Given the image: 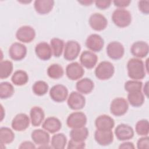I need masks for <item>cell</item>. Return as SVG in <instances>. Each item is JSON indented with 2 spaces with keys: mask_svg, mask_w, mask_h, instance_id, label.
Instances as JSON below:
<instances>
[{
  "mask_svg": "<svg viewBox=\"0 0 149 149\" xmlns=\"http://www.w3.org/2000/svg\"><path fill=\"white\" fill-rule=\"evenodd\" d=\"M148 44L143 41H137L134 42L130 48L132 54L137 58H143L146 57L148 55Z\"/></svg>",
  "mask_w": 149,
  "mask_h": 149,
  "instance_id": "18",
  "label": "cell"
},
{
  "mask_svg": "<svg viewBox=\"0 0 149 149\" xmlns=\"http://www.w3.org/2000/svg\"><path fill=\"white\" fill-rule=\"evenodd\" d=\"M62 127L60 120L54 116L47 118L42 123V127L50 133H55L58 132Z\"/></svg>",
  "mask_w": 149,
  "mask_h": 149,
  "instance_id": "23",
  "label": "cell"
},
{
  "mask_svg": "<svg viewBox=\"0 0 149 149\" xmlns=\"http://www.w3.org/2000/svg\"><path fill=\"white\" fill-rule=\"evenodd\" d=\"M143 83L139 80H128L124 85L125 90L128 93L141 91Z\"/></svg>",
  "mask_w": 149,
  "mask_h": 149,
  "instance_id": "38",
  "label": "cell"
},
{
  "mask_svg": "<svg viewBox=\"0 0 149 149\" xmlns=\"http://www.w3.org/2000/svg\"><path fill=\"white\" fill-rule=\"evenodd\" d=\"M93 81L89 78L85 77L79 80L76 84V90L81 94H87L90 93L94 89Z\"/></svg>",
  "mask_w": 149,
  "mask_h": 149,
  "instance_id": "26",
  "label": "cell"
},
{
  "mask_svg": "<svg viewBox=\"0 0 149 149\" xmlns=\"http://www.w3.org/2000/svg\"><path fill=\"white\" fill-rule=\"evenodd\" d=\"M98 61L97 55L90 51H84L80 56L81 65L87 69H92Z\"/></svg>",
  "mask_w": 149,
  "mask_h": 149,
  "instance_id": "19",
  "label": "cell"
},
{
  "mask_svg": "<svg viewBox=\"0 0 149 149\" xmlns=\"http://www.w3.org/2000/svg\"><path fill=\"white\" fill-rule=\"evenodd\" d=\"M107 54L112 59H120L125 54L124 47L118 41H112L107 47Z\"/></svg>",
  "mask_w": 149,
  "mask_h": 149,
  "instance_id": "10",
  "label": "cell"
},
{
  "mask_svg": "<svg viewBox=\"0 0 149 149\" xmlns=\"http://www.w3.org/2000/svg\"><path fill=\"white\" fill-rule=\"evenodd\" d=\"M86 147L84 141H76L72 139H70L68 144L67 148L68 149H81L84 148Z\"/></svg>",
  "mask_w": 149,
  "mask_h": 149,
  "instance_id": "40",
  "label": "cell"
},
{
  "mask_svg": "<svg viewBox=\"0 0 149 149\" xmlns=\"http://www.w3.org/2000/svg\"><path fill=\"white\" fill-rule=\"evenodd\" d=\"M49 88L48 84L42 80H38L36 81L32 87V90L34 94L38 96H42L45 95Z\"/></svg>",
  "mask_w": 149,
  "mask_h": 149,
  "instance_id": "36",
  "label": "cell"
},
{
  "mask_svg": "<svg viewBox=\"0 0 149 149\" xmlns=\"http://www.w3.org/2000/svg\"><path fill=\"white\" fill-rule=\"evenodd\" d=\"M15 90L13 85L8 81L1 82L0 84V98L7 99L14 94Z\"/></svg>",
  "mask_w": 149,
  "mask_h": 149,
  "instance_id": "34",
  "label": "cell"
},
{
  "mask_svg": "<svg viewBox=\"0 0 149 149\" xmlns=\"http://www.w3.org/2000/svg\"><path fill=\"white\" fill-rule=\"evenodd\" d=\"M95 126L97 130L101 131L112 130L115 126V122L113 118L107 115L98 116L95 120Z\"/></svg>",
  "mask_w": 149,
  "mask_h": 149,
  "instance_id": "15",
  "label": "cell"
},
{
  "mask_svg": "<svg viewBox=\"0 0 149 149\" xmlns=\"http://www.w3.org/2000/svg\"><path fill=\"white\" fill-rule=\"evenodd\" d=\"M128 109V102L123 97L114 98L110 104L111 113L116 116H120L125 115Z\"/></svg>",
  "mask_w": 149,
  "mask_h": 149,
  "instance_id": "4",
  "label": "cell"
},
{
  "mask_svg": "<svg viewBox=\"0 0 149 149\" xmlns=\"http://www.w3.org/2000/svg\"><path fill=\"white\" fill-rule=\"evenodd\" d=\"M104 45L103 38L97 34H90L86 40V46L93 52H100L102 49Z\"/></svg>",
  "mask_w": 149,
  "mask_h": 149,
  "instance_id": "17",
  "label": "cell"
},
{
  "mask_svg": "<svg viewBox=\"0 0 149 149\" xmlns=\"http://www.w3.org/2000/svg\"><path fill=\"white\" fill-rule=\"evenodd\" d=\"M115 72L113 64L109 61H102L95 69V75L97 78L101 80H108L112 77Z\"/></svg>",
  "mask_w": 149,
  "mask_h": 149,
  "instance_id": "3",
  "label": "cell"
},
{
  "mask_svg": "<svg viewBox=\"0 0 149 149\" xmlns=\"http://www.w3.org/2000/svg\"><path fill=\"white\" fill-rule=\"evenodd\" d=\"M68 90L64 85L56 84L51 87L49 90L51 98L57 102L65 101L68 98Z\"/></svg>",
  "mask_w": 149,
  "mask_h": 149,
  "instance_id": "8",
  "label": "cell"
},
{
  "mask_svg": "<svg viewBox=\"0 0 149 149\" xmlns=\"http://www.w3.org/2000/svg\"><path fill=\"white\" fill-rule=\"evenodd\" d=\"M19 148H36V146L31 141H24L20 144Z\"/></svg>",
  "mask_w": 149,
  "mask_h": 149,
  "instance_id": "44",
  "label": "cell"
},
{
  "mask_svg": "<svg viewBox=\"0 0 149 149\" xmlns=\"http://www.w3.org/2000/svg\"><path fill=\"white\" fill-rule=\"evenodd\" d=\"M81 49L80 45L78 42L70 40L66 42L63 53V58L67 61H73L77 58Z\"/></svg>",
  "mask_w": 149,
  "mask_h": 149,
  "instance_id": "6",
  "label": "cell"
},
{
  "mask_svg": "<svg viewBox=\"0 0 149 149\" xmlns=\"http://www.w3.org/2000/svg\"><path fill=\"white\" fill-rule=\"evenodd\" d=\"M54 5L53 0H36L34 2V7L36 11L41 15H45L49 13Z\"/></svg>",
  "mask_w": 149,
  "mask_h": 149,
  "instance_id": "24",
  "label": "cell"
},
{
  "mask_svg": "<svg viewBox=\"0 0 149 149\" xmlns=\"http://www.w3.org/2000/svg\"><path fill=\"white\" fill-rule=\"evenodd\" d=\"M127 101L132 106L139 107L144 102V96L141 91L130 92L127 94Z\"/></svg>",
  "mask_w": 149,
  "mask_h": 149,
  "instance_id": "28",
  "label": "cell"
},
{
  "mask_svg": "<svg viewBox=\"0 0 149 149\" xmlns=\"http://www.w3.org/2000/svg\"><path fill=\"white\" fill-rule=\"evenodd\" d=\"M67 143L66 136L62 133L52 136L51 138V147L55 149H63Z\"/></svg>",
  "mask_w": 149,
  "mask_h": 149,
  "instance_id": "30",
  "label": "cell"
},
{
  "mask_svg": "<svg viewBox=\"0 0 149 149\" xmlns=\"http://www.w3.org/2000/svg\"><path fill=\"white\" fill-rule=\"evenodd\" d=\"M12 82L16 86H23L29 81V76L26 72L23 70H17L14 72L11 77Z\"/></svg>",
  "mask_w": 149,
  "mask_h": 149,
  "instance_id": "29",
  "label": "cell"
},
{
  "mask_svg": "<svg viewBox=\"0 0 149 149\" xmlns=\"http://www.w3.org/2000/svg\"><path fill=\"white\" fill-rule=\"evenodd\" d=\"M27 54L26 47L20 42L13 43L9 49V55L14 61H21L24 59Z\"/></svg>",
  "mask_w": 149,
  "mask_h": 149,
  "instance_id": "12",
  "label": "cell"
},
{
  "mask_svg": "<svg viewBox=\"0 0 149 149\" xmlns=\"http://www.w3.org/2000/svg\"><path fill=\"white\" fill-rule=\"evenodd\" d=\"M112 20L116 26L123 28L131 23L132 15L129 10L123 8H118L113 12Z\"/></svg>",
  "mask_w": 149,
  "mask_h": 149,
  "instance_id": "2",
  "label": "cell"
},
{
  "mask_svg": "<svg viewBox=\"0 0 149 149\" xmlns=\"http://www.w3.org/2000/svg\"><path fill=\"white\" fill-rule=\"evenodd\" d=\"M31 137L36 144L41 146L48 145L50 140V136L47 131L40 129L33 130L31 134Z\"/></svg>",
  "mask_w": 149,
  "mask_h": 149,
  "instance_id": "22",
  "label": "cell"
},
{
  "mask_svg": "<svg viewBox=\"0 0 149 149\" xmlns=\"http://www.w3.org/2000/svg\"><path fill=\"white\" fill-rule=\"evenodd\" d=\"M84 73L83 66L77 62L68 64L66 68V74L72 80H76L80 79Z\"/></svg>",
  "mask_w": 149,
  "mask_h": 149,
  "instance_id": "11",
  "label": "cell"
},
{
  "mask_svg": "<svg viewBox=\"0 0 149 149\" xmlns=\"http://www.w3.org/2000/svg\"><path fill=\"white\" fill-rule=\"evenodd\" d=\"M115 134L119 140L126 141L133 138L134 136V130L130 126L121 123L118 125L115 128Z\"/></svg>",
  "mask_w": 149,
  "mask_h": 149,
  "instance_id": "16",
  "label": "cell"
},
{
  "mask_svg": "<svg viewBox=\"0 0 149 149\" xmlns=\"http://www.w3.org/2000/svg\"><path fill=\"white\" fill-rule=\"evenodd\" d=\"M36 55L42 61L49 60L52 55L51 46L46 42H41L37 44L35 47Z\"/></svg>",
  "mask_w": 149,
  "mask_h": 149,
  "instance_id": "20",
  "label": "cell"
},
{
  "mask_svg": "<svg viewBox=\"0 0 149 149\" xmlns=\"http://www.w3.org/2000/svg\"><path fill=\"white\" fill-rule=\"evenodd\" d=\"M111 1H95V4L97 8L100 9H105L109 7Z\"/></svg>",
  "mask_w": 149,
  "mask_h": 149,
  "instance_id": "42",
  "label": "cell"
},
{
  "mask_svg": "<svg viewBox=\"0 0 149 149\" xmlns=\"http://www.w3.org/2000/svg\"><path fill=\"white\" fill-rule=\"evenodd\" d=\"M90 27L95 31H102L104 30L108 24L106 17L100 13L92 14L88 20Z\"/></svg>",
  "mask_w": 149,
  "mask_h": 149,
  "instance_id": "13",
  "label": "cell"
},
{
  "mask_svg": "<svg viewBox=\"0 0 149 149\" xmlns=\"http://www.w3.org/2000/svg\"><path fill=\"white\" fill-rule=\"evenodd\" d=\"M94 139L95 141L100 146H108L113 142V133L112 130L101 131L96 130L94 133Z\"/></svg>",
  "mask_w": 149,
  "mask_h": 149,
  "instance_id": "21",
  "label": "cell"
},
{
  "mask_svg": "<svg viewBox=\"0 0 149 149\" xmlns=\"http://www.w3.org/2000/svg\"><path fill=\"white\" fill-rule=\"evenodd\" d=\"M88 130L86 127L72 129L70 132L71 139L76 141H84L88 136Z\"/></svg>",
  "mask_w": 149,
  "mask_h": 149,
  "instance_id": "27",
  "label": "cell"
},
{
  "mask_svg": "<svg viewBox=\"0 0 149 149\" xmlns=\"http://www.w3.org/2000/svg\"><path fill=\"white\" fill-rule=\"evenodd\" d=\"M138 7L139 10L144 14L148 15L149 13V1H140L138 2Z\"/></svg>",
  "mask_w": 149,
  "mask_h": 149,
  "instance_id": "41",
  "label": "cell"
},
{
  "mask_svg": "<svg viewBox=\"0 0 149 149\" xmlns=\"http://www.w3.org/2000/svg\"><path fill=\"white\" fill-rule=\"evenodd\" d=\"M87 116L82 112H74L66 119L68 126L72 129L84 127L87 123Z\"/></svg>",
  "mask_w": 149,
  "mask_h": 149,
  "instance_id": "5",
  "label": "cell"
},
{
  "mask_svg": "<svg viewBox=\"0 0 149 149\" xmlns=\"http://www.w3.org/2000/svg\"><path fill=\"white\" fill-rule=\"evenodd\" d=\"M36 37L34 29L30 26H23L19 28L16 33V38L20 42L29 43L32 41Z\"/></svg>",
  "mask_w": 149,
  "mask_h": 149,
  "instance_id": "7",
  "label": "cell"
},
{
  "mask_svg": "<svg viewBox=\"0 0 149 149\" xmlns=\"http://www.w3.org/2000/svg\"><path fill=\"white\" fill-rule=\"evenodd\" d=\"M30 119L29 116L23 113L16 115L12 119L11 126L13 130L22 132L29 127L30 125Z\"/></svg>",
  "mask_w": 149,
  "mask_h": 149,
  "instance_id": "14",
  "label": "cell"
},
{
  "mask_svg": "<svg viewBox=\"0 0 149 149\" xmlns=\"http://www.w3.org/2000/svg\"><path fill=\"white\" fill-rule=\"evenodd\" d=\"M135 130L137 134L140 136H147L149 133V123L147 119L139 120L135 126Z\"/></svg>",
  "mask_w": 149,
  "mask_h": 149,
  "instance_id": "37",
  "label": "cell"
},
{
  "mask_svg": "<svg viewBox=\"0 0 149 149\" xmlns=\"http://www.w3.org/2000/svg\"><path fill=\"white\" fill-rule=\"evenodd\" d=\"M115 6L119 8H123L128 6L131 3L130 0H115L113 1Z\"/></svg>",
  "mask_w": 149,
  "mask_h": 149,
  "instance_id": "43",
  "label": "cell"
},
{
  "mask_svg": "<svg viewBox=\"0 0 149 149\" xmlns=\"http://www.w3.org/2000/svg\"><path fill=\"white\" fill-rule=\"evenodd\" d=\"M13 69V63L9 60L1 61L0 62V78H8L12 73Z\"/></svg>",
  "mask_w": 149,
  "mask_h": 149,
  "instance_id": "35",
  "label": "cell"
},
{
  "mask_svg": "<svg viewBox=\"0 0 149 149\" xmlns=\"http://www.w3.org/2000/svg\"><path fill=\"white\" fill-rule=\"evenodd\" d=\"M64 71L61 65L58 63L51 65L47 69L48 76L53 79H58L62 77L63 75Z\"/></svg>",
  "mask_w": 149,
  "mask_h": 149,
  "instance_id": "33",
  "label": "cell"
},
{
  "mask_svg": "<svg viewBox=\"0 0 149 149\" xmlns=\"http://www.w3.org/2000/svg\"><path fill=\"white\" fill-rule=\"evenodd\" d=\"M63 40L58 38H53L50 41V46L51 47L52 54L55 57H59L62 52L64 48Z\"/></svg>",
  "mask_w": 149,
  "mask_h": 149,
  "instance_id": "32",
  "label": "cell"
},
{
  "mask_svg": "<svg viewBox=\"0 0 149 149\" xmlns=\"http://www.w3.org/2000/svg\"><path fill=\"white\" fill-rule=\"evenodd\" d=\"M67 104L71 109L79 110L85 106L86 99L79 92L72 91L68 98Z\"/></svg>",
  "mask_w": 149,
  "mask_h": 149,
  "instance_id": "9",
  "label": "cell"
},
{
  "mask_svg": "<svg viewBox=\"0 0 149 149\" xmlns=\"http://www.w3.org/2000/svg\"><path fill=\"white\" fill-rule=\"evenodd\" d=\"M78 2L80 3H81L83 5H90L94 1H88V0H84V1H78Z\"/></svg>",
  "mask_w": 149,
  "mask_h": 149,
  "instance_id": "46",
  "label": "cell"
},
{
  "mask_svg": "<svg viewBox=\"0 0 149 149\" xmlns=\"http://www.w3.org/2000/svg\"><path fill=\"white\" fill-rule=\"evenodd\" d=\"M134 148H135V147H134L133 143L132 142H130V141L124 142V143L120 144V146H119V149H125V148L134 149Z\"/></svg>",
  "mask_w": 149,
  "mask_h": 149,
  "instance_id": "45",
  "label": "cell"
},
{
  "mask_svg": "<svg viewBox=\"0 0 149 149\" xmlns=\"http://www.w3.org/2000/svg\"><path fill=\"white\" fill-rule=\"evenodd\" d=\"M137 147L138 149H148L149 148V137L145 136L139 139L137 142Z\"/></svg>",
  "mask_w": 149,
  "mask_h": 149,
  "instance_id": "39",
  "label": "cell"
},
{
  "mask_svg": "<svg viewBox=\"0 0 149 149\" xmlns=\"http://www.w3.org/2000/svg\"><path fill=\"white\" fill-rule=\"evenodd\" d=\"M148 82L147 81L146 83V84L144 86V88H143V91L147 97H148Z\"/></svg>",
  "mask_w": 149,
  "mask_h": 149,
  "instance_id": "47",
  "label": "cell"
},
{
  "mask_svg": "<svg viewBox=\"0 0 149 149\" xmlns=\"http://www.w3.org/2000/svg\"><path fill=\"white\" fill-rule=\"evenodd\" d=\"M30 121L33 126H39L45 117V113L43 109L38 106H34L31 108L30 112Z\"/></svg>",
  "mask_w": 149,
  "mask_h": 149,
  "instance_id": "25",
  "label": "cell"
},
{
  "mask_svg": "<svg viewBox=\"0 0 149 149\" xmlns=\"http://www.w3.org/2000/svg\"><path fill=\"white\" fill-rule=\"evenodd\" d=\"M128 76L133 80L143 79L146 76V68L143 61L140 58H131L127 63Z\"/></svg>",
  "mask_w": 149,
  "mask_h": 149,
  "instance_id": "1",
  "label": "cell"
},
{
  "mask_svg": "<svg viewBox=\"0 0 149 149\" xmlns=\"http://www.w3.org/2000/svg\"><path fill=\"white\" fill-rule=\"evenodd\" d=\"M15 139V134L13 131L7 127L0 128V143L5 144L11 143Z\"/></svg>",
  "mask_w": 149,
  "mask_h": 149,
  "instance_id": "31",
  "label": "cell"
}]
</instances>
